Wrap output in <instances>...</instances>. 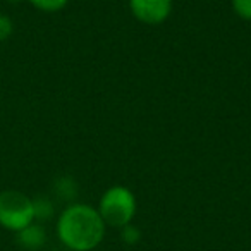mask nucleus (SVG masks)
<instances>
[{
  "label": "nucleus",
  "instance_id": "nucleus-1",
  "mask_svg": "<svg viewBox=\"0 0 251 251\" xmlns=\"http://www.w3.org/2000/svg\"><path fill=\"white\" fill-rule=\"evenodd\" d=\"M103 219L86 203H71L60 212L55 224L59 241L71 251H93L105 237Z\"/></svg>",
  "mask_w": 251,
  "mask_h": 251
},
{
  "label": "nucleus",
  "instance_id": "nucleus-2",
  "mask_svg": "<svg viewBox=\"0 0 251 251\" xmlns=\"http://www.w3.org/2000/svg\"><path fill=\"white\" fill-rule=\"evenodd\" d=\"M97 210L103 219L105 226L122 229L127 224H133L138 210V201L134 193L127 186L115 184L110 186L100 196Z\"/></svg>",
  "mask_w": 251,
  "mask_h": 251
},
{
  "label": "nucleus",
  "instance_id": "nucleus-3",
  "mask_svg": "<svg viewBox=\"0 0 251 251\" xmlns=\"http://www.w3.org/2000/svg\"><path fill=\"white\" fill-rule=\"evenodd\" d=\"M33 222H36L33 198L18 189L0 191V227L18 234Z\"/></svg>",
  "mask_w": 251,
  "mask_h": 251
},
{
  "label": "nucleus",
  "instance_id": "nucleus-4",
  "mask_svg": "<svg viewBox=\"0 0 251 251\" xmlns=\"http://www.w3.org/2000/svg\"><path fill=\"white\" fill-rule=\"evenodd\" d=\"M172 0H129V11L136 21L147 26H158L172 14Z\"/></svg>",
  "mask_w": 251,
  "mask_h": 251
},
{
  "label": "nucleus",
  "instance_id": "nucleus-5",
  "mask_svg": "<svg viewBox=\"0 0 251 251\" xmlns=\"http://www.w3.org/2000/svg\"><path fill=\"white\" fill-rule=\"evenodd\" d=\"M16 236H18V243L28 251L40 250V248H43L47 243L45 227H43L42 224H36V222L29 224L28 227H25L23 230H19Z\"/></svg>",
  "mask_w": 251,
  "mask_h": 251
},
{
  "label": "nucleus",
  "instance_id": "nucleus-6",
  "mask_svg": "<svg viewBox=\"0 0 251 251\" xmlns=\"http://www.w3.org/2000/svg\"><path fill=\"white\" fill-rule=\"evenodd\" d=\"M55 193L64 200H73L77 195V184L71 176L59 177L55 182Z\"/></svg>",
  "mask_w": 251,
  "mask_h": 251
},
{
  "label": "nucleus",
  "instance_id": "nucleus-7",
  "mask_svg": "<svg viewBox=\"0 0 251 251\" xmlns=\"http://www.w3.org/2000/svg\"><path fill=\"white\" fill-rule=\"evenodd\" d=\"M29 4L40 12H47V14H53L59 12L69 4V0H28Z\"/></svg>",
  "mask_w": 251,
  "mask_h": 251
},
{
  "label": "nucleus",
  "instance_id": "nucleus-8",
  "mask_svg": "<svg viewBox=\"0 0 251 251\" xmlns=\"http://www.w3.org/2000/svg\"><path fill=\"white\" fill-rule=\"evenodd\" d=\"M33 206H35V219L36 220H49L53 215V203L45 196L33 200Z\"/></svg>",
  "mask_w": 251,
  "mask_h": 251
},
{
  "label": "nucleus",
  "instance_id": "nucleus-9",
  "mask_svg": "<svg viewBox=\"0 0 251 251\" xmlns=\"http://www.w3.org/2000/svg\"><path fill=\"white\" fill-rule=\"evenodd\" d=\"M119 230H121L122 243L127 244V246H134V244H138L141 241V230L134 224H127V226H124Z\"/></svg>",
  "mask_w": 251,
  "mask_h": 251
},
{
  "label": "nucleus",
  "instance_id": "nucleus-10",
  "mask_svg": "<svg viewBox=\"0 0 251 251\" xmlns=\"http://www.w3.org/2000/svg\"><path fill=\"white\" fill-rule=\"evenodd\" d=\"M234 14L243 21H251V0H230Z\"/></svg>",
  "mask_w": 251,
  "mask_h": 251
},
{
  "label": "nucleus",
  "instance_id": "nucleus-11",
  "mask_svg": "<svg viewBox=\"0 0 251 251\" xmlns=\"http://www.w3.org/2000/svg\"><path fill=\"white\" fill-rule=\"evenodd\" d=\"M12 33H14V21H12V18L0 12V43L7 42L12 36Z\"/></svg>",
  "mask_w": 251,
  "mask_h": 251
},
{
  "label": "nucleus",
  "instance_id": "nucleus-12",
  "mask_svg": "<svg viewBox=\"0 0 251 251\" xmlns=\"http://www.w3.org/2000/svg\"><path fill=\"white\" fill-rule=\"evenodd\" d=\"M9 4H21V2H25V0H7Z\"/></svg>",
  "mask_w": 251,
  "mask_h": 251
}]
</instances>
